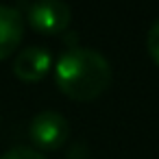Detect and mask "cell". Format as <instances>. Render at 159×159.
I'll list each match as a JSON object with an SVG mask.
<instances>
[{"mask_svg": "<svg viewBox=\"0 0 159 159\" xmlns=\"http://www.w3.org/2000/svg\"><path fill=\"white\" fill-rule=\"evenodd\" d=\"M0 159H46L44 155H39L35 148H26V146H16L11 150H7Z\"/></svg>", "mask_w": 159, "mask_h": 159, "instance_id": "cell-7", "label": "cell"}, {"mask_svg": "<svg viewBox=\"0 0 159 159\" xmlns=\"http://www.w3.org/2000/svg\"><path fill=\"white\" fill-rule=\"evenodd\" d=\"M52 66V57L48 52V48L44 46H31L24 48L22 52H18L16 61H13V72L20 81L24 83H35L42 81Z\"/></svg>", "mask_w": 159, "mask_h": 159, "instance_id": "cell-4", "label": "cell"}, {"mask_svg": "<svg viewBox=\"0 0 159 159\" xmlns=\"http://www.w3.org/2000/svg\"><path fill=\"white\" fill-rule=\"evenodd\" d=\"M55 81L61 94L76 102H87L109 87L111 66L94 48H70L55 63Z\"/></svg>", "mask_w": 159, "mask_h": 159, "instance_id": "cell-1", "label": "cell"}, {"mask_svg": "<svg viewBox=\"0 0 159 159\" xmlns=\"http://www.w3.org/2000/svg\"><path fill=\"white\" fill-rule=\"evenodd\" d=\"M31 139L44 150L61 148L70 137V122L59 111H42L31 120Z\"/></svg>", "mask_w": 159, "mask_h": 159, "instance_id": "cell-2", "label": "cell"}, {"mask_svg": "<svg viewBox=\"0 0 159 159\" xmlns=\"http://www.w3.org/2000/svg\"><path fill=\"white\" fill-rule=\"evenodd\" d=\"M146 46H148V55H150V59L159 66V20L150 26L148 37H146Z\"/></svg>", "mask_w": 159, "mask_h": 159, "instance_id": "cell-6", "label": "cell"}, {"mask_svg": "<svg viewBox=\"0 0 159 159\" xmlns=\"http://www.w3.org/2000/svg\"><path fill=\"white\" fill-rule=\"evenodd\" d=\"M72 20L70 5L61 0H42L31 5L29 9V24L42 35H57L68 29Z\"/></svg>", "mask_w": 159, "mask_h": 159, "instance_id": "cell-3", "label": "cell"}, {"mask_svg": "<svg viewBox=\"0 0 159 159\" xmlns=\"http://www.w3.org/2000/svg\"><path fill=\"white\" fill-rule=\"evenodd\" d=\"M24 35V18L18 9L0 5V59L11 57Z\"/></svg>", "mask_w": 159, "mask_h": 159, "instance_id": "cell-5", "label": "cell"}]
</instances>
